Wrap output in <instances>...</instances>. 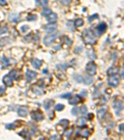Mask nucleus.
Returning a JSON list of instances; mask_svg holds the SVG:
<instances>
[{"label":"nucleus","mask_w":124,"mask_h":140,"mask_svg":"<svg viewBox=\"0 0 124 140\" xmlns=\"http://www.w3.org/2000/svg\"><path fill=\"white\" fill-rule=\"evenodd\" d=\"M82 38L83 41L86 44H94L96 43V39L94 38L92 31L89 29H84L82 32Z\"/></svg>","instance_id":"f257e3e1"},{"label":"nucleus","mask_w":124,"mask_h":140,"mask_svg":"<svg viewBox=\"0 0 124 140\" xmlns=\"http://www.w3.org/2000/svg\"><path fill=\"white\" fill-rule=\"evenodd\" d=\"M96 64L94 62H92V61L88 62L86 65V72L90 76L94 75L96 74Z\"/></svg>","instance_id":"f03ea898"},{"label":"nucleus","mask_w":124,"mask_h":140,"mask_svg":"<svg viewBox=\"0 0 124 140\" xmlns=\"http://www.w3.org/2000/svg\"><path fill=\"white\" fill-rule=\"evenodd\" d=\"M31 118L34 120L37 121V122H40V121L43 120L44 119V116L43 115V113L39 110L33 111L31 113Z\"/></svg>","instance_id":"7ed1b4c3"},{"label":"nucleus","mask_w":124,"mask_h":140,"mask_svg":"<svg viewBox=\"0 0 124 140\" xmlns=\"http://www.w3.org/2000/svg\"><path fill=\"white\" fill-rule=\"evenodd\" d=\"M113 108H114V110L115 111L116 115H119L121 111L123 110V103H122L121 100L115 101L113 103Z\"/></svg>","instance_id":"20e7f679"},{"label":"nucleus","mask_w":124,"mask_h":140,"mask_svg":"<svg viewBox=\"0 0 124 140\" xmlns=\"http://www.w3.org/2000/svg\"><path fill=\"white\" fill-rule=\"evenodd\" d=\"M108 84L110 86H112L113 87H115L118 85L119 84V78L116 75H111L108 77L107 79Z\"/></svg>","instance_id":"39448f33"},{"label":"nucleus","mask_w":124,"mask_h":140,"mask_svg":"<svg viewBox=\"0 0 124 140\" xmlns=\"http://www.w3.org/2000/svg\"><path fill=\"white\" fill-rule=\"evenodd\" d=\"M55 34H49V35H47L45 36L43 38V43L46 45H51L53 42L55 41Z\"/></svg>","instance_id":"423d86ee"},{"label":"nucleus","mask_w":124,"mask_h":140,"mask_svg":"<svg viewBox=\"0 0 124 140\" xmlns=\"http://www.w3.org/2000/svg\"><path fill=\"white\" fill-rule=\"evenodd\" d=\"M37 72L30 70V69H27L26 74L27 81L28 82H30L32 81V80H34V78L37 77Z\"/></svg>","instance_id":"0eeeda50"},{"label":"nucleus","mask_w":124,"mask_h":140,"mask_svg":"<svg viewBox=\"0 0 124 140\" xmlns=\"http://www.w3.org/2000/svg\"><path fill=\"white\" fill-rule=\"evenodd\" d=\"M107 29V25L105 23H100L96 28V33L98 35H101L103 33L106 31Z\"/></svg>","instance_id":"6e6552de"},{"label":"nucleus","mask_w":124,"mask_h":140,"mask_svg":"<svg viewBox=\"0 0 124 140\" xmlns=\"http://www.w3.org/2000/svg\"><path fill=\"white\" fill-rule=\"evenodd\" d=\"M8 19L11 23H18L20 20V16L17 13L10 14L9 15Z\"/></svg>","instance_id":"1a4fd4ad"},{"label":"nucleus","mask_w":124,"mask_h":140,"mask_svg":"<svg viewBox=\"0 0 124 140\" xmlns=\"http://www.w3.org/2000/svg\"><path fill=\"white\" fill-rule=\"evenodd\" d=\"M18 114L21 117H26L28 114V108L26 106H21L19 108L18 110Z\"/></svg>","instance_id":"9d476101"},{"label":"nucleus","mask_w":124,"mask_h":140,"mask_svg":"<svg viewBox=\"0 0 124 140\" xmlns=\"http://www.w3.org/2000/svg\"><path fill=\"white\" fill-rule=\"evenodd\" d=\"M3 82L4 85H6L8 86H12L13 85V82H12V78L9 75H6L3 77Z\"/></svg>","instance_id":"9b49d317"},{"label":"nucleus","mask_w":124,"mask_h":140,"mask_svg":"<svg viewBox=\"0 0 124 140\" xmlns=\"http://www.w3.org/2000/svg\"><path fill=\"white\" fill-rule=\"evenodd\" d=\"M107 111V108L106 107H103L99 109L98 111H96L97 113V116H98V118L100 120V119H103V118L104 117L105 115H106Z\"/></svg>","instance_id":"f8f14e48"},{"label":"nucleus","mask_w":124,"mask_h":140,"mask_svg":"<svg viewBox=\"0 0 124 140\" xmlns=\"http://www.w3.org/2000/svg\"><path fill=\"white\" fill-rule=\"evenodd\" d=\"M31 64L33 67L36 69H39L42 64V61L38 59H34L31 61Z\"/></svg>","instance_id":"ddd939ff"},{"label":"nucleus","mask_w":124,"mask_h":140,"mask_svg":"<svg viewBox=\"0 0 124 140\" xmlns=\"http://www.w3.org/2000/svg\"><path fill=\"white\" fill-rule=\"evenodd\" d=\"M56 28H57V26L55 24H53V23H50V24H48L44 27V30L46 32H52V31H54Z\"/></svg>","instance_id":"4468645a"},{"label":"nucleus","mask_w":124,"mask_h":140,"mask_svg":"<svg viewBox=\"0 0 124 140\" xmlns=\"http://www.w3.org/2000/svg\"><path fill=\"white\" fill-rule=\"evenodd\" d=\"M57 18H58L57 15H56L55 13L52 12L51 14H50L49 15L47 16V20L48 23H54L56 21Z\"/></svg>","instance_id":"2eb2a0df"},{"label":"nucleus","mask_w":124,"mask_h":140,"mask_svg":"<svg viewBox=\"0 0 124 140\" xmlns=\"http://www.w3.org/2000/svg\"><path fill=\"white\" fill-rule=\"evenodd\" d=\"M81 101V97H80L79 95H76L75 98L69 100L68 103L70 105H76L77 103H79Z\"/></svg>","instance_id":"dca6fc26"},{"label":"nucleus","mask_w":124,"mask_h":140,"mask_svg":"<svg viewBox=\"0 0 124 140\" xmlns=\"http://www.w3.org/2000/svg\"><path fill=\"white\" fill-rule=\"evenodd\" d=\"M119 72V68L118 67H111L108 69L107 72V74L109 76H111V75H116Z\"/></svg>","instance_id":"f3484780"},{"label":"nucleus","mask_w":124,"mask_h":140,"mask_svg":"<svg viewBox=\"0 0 124 140\" xmlns=\"http://www.w3.org/2000/svg\"><path fill=\"white\" fill-rule=\"evenodd\" d=\"M9 75L12 79L16 80V81H18L19 78H20V75H19L18 72L14 70H11V71L9 72Z\"/></svg>","instance_id":"a211bd4d"},{"label":"nucleus","mask_w":124,"mask_h":140,"mask_svg":"<svg viewBox=\"0 0 124 140\" xmlns=\"http://www.w3.org/2000/svg\"><path fill=\"white\" fill-rule=\"evenodd\" d=\"M18 134L19 135V136H22V137H23V138H24V139H29L30 136H31V133H29V132L26 130H23V131L19 132Z\"/></svg>","instance_id":"6ab92c4d"},{"label":"nucleus","mask_w":124,"mask_h":140,"mask_svg":"<svg viewBox=\"0 0 124 140\" xmlns=\"http://www.w3.org/2000/svg\"><path fill=\"white\" fill-rule=\"evenodd\" d=\"M86 122H87V119L85 118H80L78 119V121H76V124L78 126L83 127L85 126Z\"/></svg>","instance_id":"aec40b11"},{"label":"nucleus","mask_w":124,"mask_h":140,"mask_svg":"<svg viewBox=\"0 0 124 140\" xmlns=\"http://www.w3.org/2000/svg\"><path fill=\"white\" fill-rule=\"evenodd\" d=\"M53 103H54V102H53V100H45V101L43 102V106H44L45 109L46 110H47L49 109V108L52 106Z\"/></svg>","instance_id":"412c9836"},{"label":"nucleus","mask_w":124,"mask_h":140,"mask_svg":"<svg viewBox=\"0 0 124 140\" xmlns=\"http://www.w3.org/2000/svg\"><path fill=\"white\" fill-rule=\"evenodd\" d=\"M93 82V78L91 77H83L82 83L85 85H90Z\"/></svg>","instance_id":"4be33fe9"},{"label":"nucleus","mask_w":124,"mask_h":140,"mask_svg":"<svg viewBox=\"0 0 124 140\" xmlns=\"http://www.w3.org/2000/svg\"><path fill=\"white\" fill-rule=\"evenodd\" d=\"M59 123V125H62L64 128L66 129L67 128V127H68V126L69 125V121L68 120V119H61V120L60 121Z\"/></svg>","instance_id":"5701e85b"},{"label":"nucleus","mask_w":124,"mask_h":140,"mask_svg":"<svg viewBox=\"0 0 124 140\" xmlns=\"http://www.w3.org/2000/svg\"><path fill=\"white\" fill-rule=\"evenodd\" d=\"M35 2L39 6L45 7L48 4V0H35Z\"/></svg>","instance_id":"b1692460"},{"label":"nucleus","mask_w":124,"mask_h":140,"mask_svg":"<svg viewBox=\"0 0 124 140\" xmlns=\"http://www.w3.org/2000/svg\"><path fill=\"white\" fill-rule=\"evenodd\" d=\"M89 134H90L89 131L88 130H87V129H85V130H83L82 131H79V135L84 138H87Z\"/></svg>","instance_id":"393cba45"},{"label":"nucleus","mask_w":124,"mask_h":140,"mask_svg":"<svg viewBox=\"0 0 124 140\" xmlns=\"http://www.w3.org/2000/svg\"><path fill=\"white\" fill-rule=\"evenodd\" d=\"M74 24L76 27H81L84 24V21L82 19H77L75 20Z\"/></svg>","instance_id":"a878e982"},{"label":"nucleus","mask_w":124,"mask_h":140,"mask_svg":"<svg viewBox=\"0 0 124 140\" xmlns=\"http://www.w3.org/2000/svg\"><path fill=\"white\" fill-rule=\"evenodd\" d=\"M52 11L50 10V9L48 8H45L43 9V11H42L41 12V15L42 16H47L50 15V14L52 13Z\"/></svg>","instance_id":"bb28decb"},{"label":"nucleus","mask_w":124,"mask_h":140,"mask_svg":"<svg viewBox=\"0 0 124 140\" xmlns=\"http://www.w3.org/2000/svg\"><path fill=\"white\" fill-rule=\"evenodd\" d=\"M83 77V76L79 75H75L73 76V78H74L75 81L78 83H82Z\"/></svg>","instance_id":"cd10ccee"},{"label":"nucleus","mask_w":124,"mask_h":140,"mask_svg":"<svg viewBox=\"0 0 124 140\" xmlns=\"http://www.w3.org/2000/svg\"><path fill=\"white\" fill-rule=\"evenodd\" d=\"M64 108H65V105H64L63 104H60V103L57 104L55 106V110L59 111L63 110Z\"/></svg>","instance_id":"c85d7f7f"},{"label":"nucleus","mask_w":124,"mask_h":140,"mask_svg":"<svg viewBox=\"0 0 124 140\" xmlns=\"http://www.w3.org/2000/svg\"><path fill=\"white\" fill-rule=\"evenodd\" d=\"M37 19V16L35 15H29L26 18L27 21H35Z\"/></svg>","instance_id":"c756f323"},{"label":"nucleus","mask_w":124,"mask_h":140,"mask_svg":"<svg viewBox=\"0 0 124 140\" xmlns=\"http://www.w3.org/2000/svg\"><path fill=\"white\" fill-rule=\"evenodd\" d=\"M5 127L6 129H8V130H15L16 128V125H14V123H9V124H7Z\"/></svg>","instance_id":"7c9ffc66"},{"label":"nucleus","mask_w":124,"mask_h":140,"mask_svg":"<svg viewBox=\"0 0 124 140\" xmlns=\"http://www.w3.org/2000/svg\"><path fill=\"white\" fill-rule=\"evenodd\" d=\"M71 114L74 116H77L79 113V110L78 107H74L73 108H72L71 111Z\"/></svg>","instance_id":"2f4dec72"},{"label":"nucleus","mask_w":124,"mask_h":140,"mask_svg":"<svg viewBox=\"0 0 124 140\" xmlns=\"http://www.w3.org/2000/svg\"><path fill=\"white\" fill-rule=\"evenodd\" d=\"M73 132V129L71 128V129H70L69 130H67V131H66L65 132V133H64V135H65V136L67 138H69L70 137V136H71V135H72Z\"/></svg>","instance_id":"473e14b6"},{"label":"nucleus","mask_w":124,"mask_h":140,"mask_svg":"<svg viewBox=\"0 0 124 140\" xmlns=\"http://www.w3.org/2000/svg\"><path fill=\"white\" fill-rule=\"evenodd\" d=\"M99 16L98 14H94V15L91 16L90 17L88 18V22L89 23H91L92 21H93L94 20L96 19H98Z\"/></svg>","instance_id":"72a5a7b5"},{"label":"nucleus","mask_w":124,"mask_h":140,"mask_svg":"<svg viewBox=\"0 0 124 140\" xmlns=\"http://www.w3.org/2000/svg\"><path fill=\"white\" fill-rule=\"evenodd\" d=\"M72 0H59L60 3L64 6H68L71 2Z\"/></svg>","instance_id":"f704fd0d"},{"label":"nucleus","mask_w":124,"mask_h":140,"mask_svg":"<svg viewBox=\"0 0 124 140\" xmlns=\"http://www.w3.org/2000/svg\"><path fill=\"white\" fill-rule=\"evenodd\" d=\"M72 97V94L71 93H67V94H63L60 96L61 98H70V97Z\"/></svg>","instance_id":"c9c22d12"},{"label":"nucleus","mask_w":124,"mask_h":140,"mask_svg":"<svg viewBox=\"0 0 124 140\" xmlns=\"http://www.w3.org/2000/svg\"><path fill=\"white\" fill-rule=\"evenodd\" d=\"M87 107L85 106V105H83L81 107V113H82L83 115H86L87 113Z\"/></svg>","instance_id":"e433bc0d"},{"label":"nucleus","mask_w":124,"mask_h":140,"mask_svg":"<svg viewBox=\"0 0 124 140\" xmlns=\"http://www.w3.org/2000/svg\"><path fill=\"white\" fill-rule=\"evenodd\" d=\"M29 27L27 26V25H24V26H23L21 28V29L22 31V32H26L27 31V29H29Z\"/></svg>","instance_id":"4c0bfd02"},{"label":"nucleus","mask_w":124,"mask_h":140,"mask_svg":"<svg viewBox=\"0 0 124 140\" xmlns=\"http://www.w3.org/2000/svg\"><path fill=\"white\" fill-rule=\"evenodd\" d=\"M6 92V88L4 86H0V96L3 95Z\"/></svg>","instance_id":"58836bf2"},{"label":"nucleus","mask_w":124,"mask_h":140,"mask_svg":"<svg viewBox=\"0 0 124 140\" xmlns=\"http://www.w3.org/2000/svg\"><path fill=\"white\" fill-rule=\"evenodd\" d=\"M3 65H5V66L9 65V61L7 59H6L5 57H4V58H3Z\"/></svg>","instance_id":"ea45409f"},{"label":"nucleus","mask_w":124,"mask_h":140,"mask_svg":"<svg viewBox=\"0 0 124 140\" xmlns=\"http://www.w3.org/2000/svg\"><path fill=\"white\" fill-rule=\"evenodd\" d=\"M8 31V28L6 27H3L2 29L0 30V34H4Z\"/></svg>","instance_id":"a19ab883"},{"label":"nucleus","mask_w":124,"mask_h":140,"mask_svg":"<svg viewBox=\"0 0 124 140\" xmlns=\"http://www.w3.org/2000/svg\"><path fill=\"white\" fill-rule=\"evenodd\" d=\"M0 5L1 6L7 5V2L6 1V0H0Z\"/></svg>","instance_id":"79ce46f5"},{"label":"nucleus","mask_w":124,"mask_h":140,"mask_svg":"<svg viewBox=\"0 0 124 140\" xmlns=\"http://www.w3.org/2000/svg\"><path fill=\"white\" fill-rule=\"evenodd\" d=\"M123 124H121V125L119 126V130H120V133H123Z\"/></svg>","instance_id":"37998d69"},{"label":"nucleus","mask_w":124,"mask_h":140,"mask_svg":"<svg viewBox=\"0 0 124 140\" xmlns=\"http://www.w3.org/2000/svg\"><path fill=\"white\" fill-rule=\"evenodd\" d=\"M50 139H58V137L56 135H54V136H52V137L50 138Z\"/></svg>","instance_id":"c03bdc74"}]
</instances>
